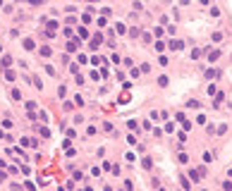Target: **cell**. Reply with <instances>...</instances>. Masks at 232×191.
Returning <instances> with one entry per match:
<instances>
[{
    "label": "cell",
    "mask_w": 232,
    "mask_h": 191,
    "mask_svg": "<svg viewBox=\"0 0 232 191\" xmlns=\"http://www.w3.org/2000/svg\"><path fill=\"white\" fill-rule=\"evenodd\" d=\"M26 110H36V100H29V103H26Z\"/></svg>",
    "instance_id": "cell-25"
},
{
    "label": "cell",
    "mask_w": 232,
    "mask_h": 191,
    "mask_svg": "<svg viewBox=\"0 0 232 191\" xmlns=\"http://www.w3.org/2000/svg\"><path fill=\"white\" fill-rule=\"evenodd\" d=\"M46 72H48L50 77H58V72H55V67H53V65H48V67H46Z\"/></svg>",
    "instance_id": "cell-18"
},
{
    "label": "cell",
    "mask_w": 232,
    "mask_h": 191,
    "mask_svg": "<svg viewBox=\"0 0 232 191\" xmlns=\"http://www.w3.org/2000/svg\"><path fill=\"white\" fill-rule=\"evenodd\" d=\"M218 57H220V50H211L208 53V62H215Z\"/></svg>",
    "instance_id": "cell-8"
},
{
    "label": "cell",
    "mask_w": 232,
    "mask_h": 191,
    "mask_svg": "<svg viewBox=\"0 0 232 191\" xmlns=\"http://www.w3.org/2000/svg\"><path fill=\"white\" fill-rule=\"evenodd\" d=\"M101 43H103V33H96V36H93V41H91V48L96 50V48H98Z\"/></svg>",
    "instance_id": "cell-1"
},
{
    "label": "cell",
    "mask_w": 232,
    "mask_h": 191,
    "mask_svg": "<svg viewBox=\"0 0 232 191\" xmlns=\"http://www.w3.org/2000/svg\"><path fill=\"white\" fill-rule=\"evenodd\" d=\"M211 41H213V43H220V41H223V33H220V31H215L213 36H211Z\"/></svg>",
    "instance_id": "cell-13"
},
{
    "label": "cell",
    "mask_w": 232,
    "mask_h": 191,
    "mask_svg": "<svg viewBox=\"0 0 232 191\" xmlns=\"http://www.w3.org/2000/svg\"><path fill=\"white\" fill-rule=\"evenodd\" d=\"M218 74H220L218 69H206V77H208V79H218Z\"/></svg>",
    "instance_id": "cell-11"
},
{
    "label": "cell",
    "mask_w": 232,
    "mask_h": 191,
    "mask_svg": "<svg viewBox=\"0 0 232 191\" xmlns=\"http://www.w3.org/2000/svg\"><path fill=\"white\" fill-rule=\"evenodd\" d=\"M93 22V17H91V12H86L84 17H81V24H91Z\"/></svg>",
    "instance_id": "cell-12"
},
{
    "label": "cell",
    "mask_w": 232,
    "mask_h": 191,
    "mask_svg": "<svg viewBox=\"0 0 232 191\" xmlns=\"http://www.w3.org/2000/svg\"><path fill=\"white\" fill-rule=\"evenodd\" d=\"M77 33H79V36H81V38H86V36H89V31H86V26H79V29H77Z\"/></svg>",
    "instance_id": "cell-15"
},
{
    "label": "cell",
    "mask_w": 232,
    "mask_h": 191,
    "mask_svg": "<svg viewBox=\"0 0 232 191\" xmlns=\"http://www.w3.org/2000/svg\"><path fill=\"white\" fill-rule=\"evenodd\" d=\"M5 79H7V81H15V79H17V72H12L10 67H7V69H5Z\"/></svg>",
    "instance_id": "cell-5"
},
{
    "label": "cell",
    "mask_w": 232,
    "mask_h": 191,
    "mask_svg": "<svg viewBox=\"0 0 232 191\" xmlns=\"http://www.w3.org/2000/svg\"><path fill=\"white\" fill-rule=\"evenodd\" d=\"M170 48H172V50H182L184 43H182V41H170Z\"/></svg>",
    "instance_id": "cell-7"
},
{
    "label": "cell",
    "mask_w": 232,
    "mask_h": 191,
    "mask_svg": "<svg viewBox=\"0 0 232 191\" xmlns=\"http://www.w3.org/2000/svg\"><path fill=\"white\" fill-rule=\"evenodd\" d=\"M10 98H12V100H22V91H19V88H12Z\"/></svg>",
    "instance_id": "cell-6"
},
{
    "label": "cell",
    "mask_w": 232,
    "mask_h": 191,
    "mask_svg": "<svg viewBox=\"0 0 232 191\" xmlns=\"http://www.w3.org/2000/svg\"><path fill=\"white\" fill-rule=\"evenodd\" d=\"M24 3H29V5H43L46 0H24Z\"/></svg>",
    "instance_id": "cell-26"
},
{
    "label": "cell",
    "mask_w": 232,
    "mask_h": 191,
    "mask_svg": "<svg viewBox=\"0 0 232 191\" xmlns=\"http://www.w3.org/2000/svg\"><path fill=\"white\" fill-rule=\"evenodd\" d=\"M165 132L168 134H175V124H172V122H168V124H165Z\"/></svg>",
    "instance_id": "cell-20"
},
{
    "label": "cell",
    "mask_w": 232,
    "mask_h": 191,
    "mask_svg": "<svg viewBox=\"0 0 232 191\" xmlns=\"http://www.w3.org/2000/svg\"><path fill=\"white\" fill-rule=\"evenodd\" d=\"M213 160V153H203V162H211Z\"/></svg>",
    "instance_id": "cell-29"
},
{
    "label": "cell",
    "mask_w": 232,
    "mask_h": 191,
    "mask_svg": "<svg viewBox=\"0 0 232 191\" xmlns=\"http://www.w3.org/2000/svg\"><path fill=\"white\" fill-rule=\"evenodd\" d=\"M177 139H180V141L184 143V141H187V132H177Z\"/></svg>",
    "instance_id": "cell-22"
},
{
    "label": "cell",
    "mask_w": 232,
    "mask_h": 191,
    "mask_svg": "<svg viewBox=\"0 0 232 191\" xmlns=\"http://www.w3.org/2000/svg\"><path fill=\"white\" fill-rule=\"evenodd\" d=\"M199 55H201V50L196 48V50H192V60H199Z\"/></svg>",
    "instance_id": "cell-30"
},
{
    "label": "cell",
    "mask_w": 232,
    "mask_h": 191,
    "mask_svg": "<svg viewBox=\"0 0 232 191\" xmlns=\"http://www.w3.org/2000/svg\"><path fill=\"white\" fill-rule=\"evenodd\" d=\"M38 55H41V57H50V55H53V50H50L48 45H43V48L38 50Z\"/></svg>",
    "instance_id": "cell-3"
},
{
    "label": "cell",
    "mask_w": 232,
    "mask_h": 191,
    "mask_svg": "<svg viewBox=\"0 0 232 191\" xmlns=\"http://www.w3.org/2000/svg\"><path fill=\"white\" fill-rule=\"evenodd\" d=\"M115 31H117V33H125V24H115Z\"/></svg>",
    "instance_id": "cell-27"
},
{
    "label": "cell",
    "mask_w": 232,
    "mask_h": 191,
    "mask_svg": "<svg viewBox=\"0 0 232 191\" xmlns=\"http://www.w3.org/2000/svg\"><path fill=\"white\" fill-rule=\"evenodd\" d=\"M77 48H79V41H70V43H67V50H70V53H74V50H77Z\"/></svg>",
    "instance_id": "cell-9"
},
{
    "label": "cell",
    "mask_w": 232,
    "mask_h": 191,
    "mask_svg": "<svg viewBox=\"0 0 232 191\" xmlns=\"http://www.w3.org/2000/svg\"><path fill=\"white\" fill-rule=\"evenodd\" d=\"M24 48L26 50H34V48H36V41L34 38H24Z\"/></svg>",
    "instance_id": "cell-4"
},
{
    "label": "cell",
    "mask_w": 232,
    "mask_h": 191,
    "mask_svg": "<svg viewBox=\"0 0 232 191\" xmlns=\"http://www.w3.org/2000/svg\"><path fill=\"white\" fill-rule=\"evenodd\" d=\"M223 189H227V191H232V182L227 179V182H225V184H223Z\"/></svg>",
    "instance_id": "cell-31"
},
{
    "label": "cell",
    "mask_w": 232,
    "mask_h": 191,
    "mask_svg": "<svg viewBox=\"0 0 232 191\" xmlns=\"http://www.w3.org/2000/svg\"><path fill=\"white\" fill-rule=\"evenodd\" d=\"M0 67H3V69H7V67H12V57H10V55H5L3 60H0Z\"/></svg>",
    "instance_id": "cell-2"
},
{
    "label": "cell",
    "mask_w": 232,
    "mask_h": 191,
    "mask_svg": "<svg viewBox=\"0 0 232 191\" xmlns=\"http://www.w3.org/2000/svg\"><path fill=\"white\" fill-rule=\"evenodd\" d=\"M189 177H192V182H199V179H201L199 170H192V172H189Z\"/></svg>",
    "instance_id": "cell-14"
},
{
    "label": "cell",
    "mask_w": 232,
    "mask_h": 191,
    "mask_svg": "<svg viewBox=\"0 0 232 191\" xmlns=\"http://www.w3.org/2000/svg\"><path fill=\"white\" fill-rule=\"evenodd\" d=\"M127 127H129V129H134V132H136V129H139V124H136L134 120H129V122H127Z\"/></svg>",
    "instance_id": "cell-24"
},
{
    "label": "cell",
    "mask_w": 232,
    "mask_h": 191,
    "mask_svg": "<svg viewBox=\"0 0 232 191\" xmlns=\"http://www.w3.org/2000/svg\"><path fill=\"white\" fill-rule=\"evenodd\" d=\"M215 132H218V136H220V134H225V132H227V124H220V127L215 129Z\"/></svg>",
    "instance_id": "cell-21"
},
{
    "label": "cell",
    "mask_w": 232,
    "mask_h": 191,
    "mask_svg": "<svg viewBox=\"0 0 232 191\" xmlns=\"http://www.w3.org/2000/svg\"><path fill=\"white\" fill-rule=\"evenodd\" d=\"M38 134L43 136V139H48V136H50V129H48V127H38Z\"/></svg>",
    "instance_id": "cell-10"
},
{
    "label": "cell",
    "mask_w": 232,
    "mask_h": 191,
    "mask_svg": "<svg viewBox=\"0 0 232 191\" xmlns=\"http://www.w3.org/2000/svg\"><path fill=\"white\" fill-rule=\"evenodd\" d=\"M89 3H91V5H93V3H101V0H89Z\"/></svg>",
    "instance_id": "cell-32"
},
{
    "label": "cell",
    "mask_w": 232,
    "mask_h": 191,
    "mask_svg": "<svg viewBox=\"0 0 232 191\" xmlns=\"http://www.w3.org/2000/svg\"><path fill=\"white\" fill-rule=\"evenodd\" d=\"M180 184H182L184 189H189V186H192V184H189V179H187V177H180Z\"/></svg>",
    "instance_id": "cell-19"
},
{
    "label": "cell",
    "mask_w": 232,
    "mask_h": 191,
    "mask_svg": "<svg viewBox=\"0 0 232 191\" xmlns=\"http://www.w3.org/2000/svg\"><path fill=\"white\" fill-rule=\"evenodd\" d=\"M141 165H144L146 170H151V167H153V160H151V158H144V162H141Z\"/></svg>",
    "instance_id": "cell-17"
},
{
    "label": "cell",
    "mask_w": 232,
    "mask_h": 191,
    "mask_svg": "<svg viewBox=\"0 0 232 191\" xmlns=\"http://www.w3.org/2000/svg\"><path fill=\"white\" fill-rule=\"evenodd\" d=\"M129 77H132V79H136V77H139V69H136V67H132V72H129Z\"/></svg>",
    "instance_id": "cell-28"
},
{
    "label": "cell",
    "mask_w": 232,
    "mask_h": 191,
    "mask_svg": "<svg viewBox=\"0 0 232 191\" xmlns=\"http://www.w3.org/2000/svg\"><path fill=\"white\" fill-rule=\"evenodd\" d=\"M168 81H170V79L165 77V74H160V77H158V84H160V86H168Z\"/></svg>",
    "instance_id": "cell-16"
},
{
    "label": "cell",
    "mask_w": 232,
    "mask_h": 191,
    "mask_svg": "<svg viewBox=\"0 0 232 191\" xmlns=\"http://www.w3.org/2000/svg\"><path fill=\"white\" fill-rule=\"evenodd\" d=\"M177 160H180V162H187L189 155H187V153H180V155H177Z\"/></svg>",
    "instance_id": "cell-23"
}]
</instances>
